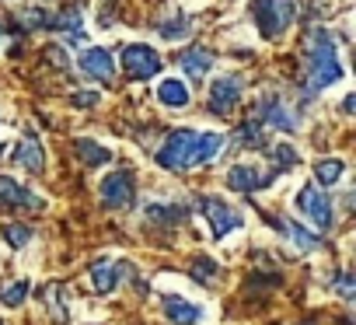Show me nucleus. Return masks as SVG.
<instances>
[{
  "instance_id": "9d476101",
  "label": "nucleus",
  "mask_w": 356,
  "mask_h": 325,
  "mask_svg": "<svg viewBox=\"0 0 356 325\" xmlns=\"http://www.w3.org/2000/svg\"><path fill=\"white\" fill-rule=\"evenodd\" d=\"M136 269H133V262H126V259H102V262H95L91 266V287L98 290V294H112L122 280H129Z\"/></svg>"
},
{
  "instance_id": "5701e85b",
  "label": "nucleus",
  "mask_w": 356,
  "mask_h": 325,
  "mask_svg": "<svg viewBox=\"0 0 356 325\" xmlns=\"http://www.w3.org/2000/svg\"><path fill=\"white\" fill-rule=\"evenodd\" d=\"M32 294V283L29 280H8V283H0V304H8V308H22Z\"/></svg>"
},
{
  "instance_id": "c85d7f7f",
  "label": "nucleus",
  "mask_w": 356,
  "mask_h": 325,
  "mask_svg": "<svg viewBox=\"0 0 356 325\" xmlns=\"http://www.w3.org/2000/svg\"><path fill=\"white\" fill-rule=\"evenodd\" d=\"M4 238L11 248H25L32 241V228L29 224H4Z\"/></svg>"
},
{
  "instance_id": "0eeeda50",
  "label": "nucleus",
  "mask_w": 356,
  "mask_h": 325,
  "mask_svg": "<svg viewBox=\"0 0 356 325\" xmlns=\"http://www.w3.org/2000/svg\"><path fill=\"white\" fill-rule=\"evenodd\" d=\"M255 116H259L262 126H273V129H280V133H297V129H300V116H297L280 95H262Z\"/></svg>"
},
{
  "instance_id": "9b49d317",
  "label": "nucleus",
  "mask_w": 356,
  "mask_h": 325,
  "mask_svg": "<svg viewBox=\"0 0 356 325\" xmlns=\"http://www.w3.org/2000/svg\"><path fill=\"white\" fill-rule=\"evenodd\" d=\"M0 207H8V210H42L46 200L35 196L32 189H25L18 179L0 175Z\"/></svg>"
},
{
  "instance_id": "6e6552de",
  "label": "nucleus",
  "mask_w": 356,
  "mask_h": 325,
  "mask_svg": "<svg viewBox=\"0 0 356 325\" xmlns=\"http://www.w3.org/2000/svg\"><path fill=\"white\" fill-rule=\"evenodd\" d=\"M241 95H245V81H241L238 74L217 77V81L210 84V112H213V116H231V112L238 109Z\"/></svg>"
},
{
  "instance_id": "412c9836",
  "label": "nucleus",
  "mask_w": 356,
  "mask_h": 325,
  "mask_svg": "<svg viewBox=\"0 0 356 325\" xmlns=\"http://www.w3.org/2000/svg\"><path fill=\"white\" fill-rule=\"evenodd\" d=\"M186 214H189L186 207H175V203H164V200L147 207V221L150 224H161V228H178V224L186 221Z\"/></svg>"
},
{
  "instance_id": "7ed1b4c3",
  "label": "nucleus",
  "mask_w": 356,
  "mask_h": 325,
  "mask_svg": "<svg viewBox=\"0 0 356 325\" xmlns=\"http://www.w3.org/2000/svg\"><path fill=\"white\" fill-rule=\"evenodd\" d=\"M297 11H300L297 0H255L252 4V18L262 39H283L297 22Z\"/></svg>"
},
{
  "instance_id": "f03ea898",
  "label": "nucleus",
  "mask_w": 356,
  "mask_h": 325,
  "mask_svg": "<svg viewBox=\"0 0 356 325\" xmlns=\"http://www.w3.org/2000/svg\"><path fill=\"white\" fill-rule=\"evenodd\" d=\"M346 67L335 53V39L328 29H311L307 35V60H304V98H318L328 84L342 81Z\"/></svg>"
},
{
  "instance_id": "aec40b11",
  "label": "nucleus",
  "mask_w": 356,
  "mask_h": 325,
  "mask_svg": "<svg viewBox=\"0 0 356 325\" xmlns=\"http://www.w3.org/2000/svg\"><path fill=\"white\" fill-rule=\"evenodd\" d=\"M53 29L63 32L67 42H84V15H81V8H77V4L63 8V11L53 18Z\"/></svg>"
},
{
  "instance_id": "c9c22d12",
  "label": "nucleus",
  "mask_w": 356,
  "mask_h": 325,
  "mask_svg": "<svg viewBox=\"0 0 356 325\" xmlns=\"http://www.w3.org/2000/svg\"><path fill=\"white\" fill-rule=\"evenodd\" d=\"M304 325H307V322H304Z\"/></svg>"
},
{
  "instance_id": "20e7f679",
  "label": "nucleus",
  "mask_w": 356,
  "mask_h": 325,
  "mask_svg": "<svg viewBox=\"0 0 356 325\" xmlns=\"http://www.w3.org/2000/svg\"><path fill=\"white\" fill-rule=\"evenodd\" d=\"M293 207L318 228V231H332L335 224V210H332V196L321 193L318 186H300L297 196H293Z\"/></svg>"
},
{
  "instance_id": "4468645a",
  "label": "nucleus",
  "mask_w": 356,
  "mask_h": 325,
  "mask_svg": "<svg viewBox=\"0 0 356 325\" xmlns=\"http://www.w3.org/2000/svg\"><path fill=\"white\" fill-rule=\"evenodd\" d=\"M161 311L171 325H196L203 322V308L196 301H186L178 294H161Z\"/></svg>"
},
{
  "instance_id": "a878e982",
  "label": "nucleus",
  "mask_w": 356,
  "mask_h": 325,
  "mask_svg": "<svg viewBox=\"0 0 356 325\" xmlns=\"http://www.w3.org/2000/svg\"><path fill=\"white\" fill-rule=\"evenodd\" d=\"M18 22H22V29H25V32H39V29H53V15H49L46 8H25V11L18 15Z\"/></svg>"
},
{
  "instance_id": "a211bd4d",
  "label": "nucleus",
  "mask_w": 356,
  "mask_h": 325,
  "mask_svg": "<svg viewBox=\"0 0 356 325\" xmlns=\"http://www.w3.org/2000/svg\"><path fill=\"white\" fill-rule=\"evenodd\" d=\"M74 154H77V161H81L84 168H105L108 161H112V150H108L105 143L91 140V136H81V140L74 143Z\"/></svg>"
},
{
  "instance_id": "2eb2a0df",
  "label": "nucleus",
  "mask_w": 356,
  "mask_h": 325,
  "mask_svg": "<svg viewBox=\"0 0 356 325\" xmlns=\"http://www.w3.org/2000/svg\"><path fill=\"white\" fill-rule=\"evenodd\" d=\"M11 161L22 168V172H29V175H42V168H46V154H42V143L29 133V136H22L18 143H15V150H11Z\"/></svg>"
},
{
  "instance_id": "f257e3e1",
  "label": "nucleus",
  "mask_w": 356,
  "mask_h": 325,
  "mask_svg": "<svg viewBox=\"0 0 356 325\" xmlns=\"http://www.w3.org/2000/svg\"><path fill=\"white\" fill-rule=\"evenodd\" d=\"M227 136L224 133H203V129H171L164 143L157 147L154 161L164 172H193L200 165H210L213 157H220Z\"/></svg>"
},
{
  "instance_id": "393cba45",
  "label": "nucleus",
  "mask_w": 356,
  "mask_h": 325,
  "mask_svg": "<svg viewBox=\"0 0 356 325\" xmlns=\"http://www.w3.org/2000/svg\"><path fill=\"white\" fill-rule=\"evenodd\" d=\"M342 172H346V165H342L339 157H325V161H318V165H314V182L332 189V186H339Z\"/></svg>"
},
{
  "instance_id": "b1692460",
  "label": "nucleus",
  "mask_w": 356,
  "mask_h": 325,
  "mask_svg": "<svg viewBox=\"0 0 356 325\" xmlns=\"http://www.w3.org/2000/svg\"><path fill=\"white\" fill-rule=\"evenodd\" d=\"M293 165H297V150L290 143H273V150H269V172H273V179L283 175Z\"/></svg>"
},
{
  "instance_id": "473e14b6",
  "label": "nucleus",
  "mask_w": 356,
  "mask_h": 325,
  "mask_svg": "<svg viewBox=\"0 0 356 325\" xmlns=\"http://www.w3.org/2000/svg\"><path fill=\"white\" fill-rule=\"evenodd\" d=\"M46 56H49L56 67H67V56H63V49H56V46H53V49H46Z\"/></svg>"
},
{
  "instance_id": "2f4dec72",
  "label": "nucleus",
  "mask_w": 356,
  "mask_h": 325,
  "mask_svg": "<svg viewBox=\"0 0 356 325\" xmlns=\"http://www.w3.org/2000/svg\"><path fill=\"white\" fill-rule=\"evenodd\" d=\"M98 98H102L98 91H81V95H74V105L77 109H91V105H98Z\"/></svg>"
},
{
  "instance_id": "bb28decb",
  "label": "nucleus",
  "mask_w": 356,
  "mask_h": 325,
  "mask_svg": "<svg viewBox=\"0 0 356 325\" xmlns=\"http://www.w3.org/2000/svg\"><path fill=\"white\" fill-rule=\"evenodd\" d=\"M238 140H241V147L262 150V147H266V126H262L259 119H248V122L238 129Z\"/></svg>"
},
{
  "instance_id": "7c9ffc66",
  "label": "nucleus",
  "mask_w": 356,
  "mask_h": 325,
  "mask_svg": "<svg viewBox=\"0 0 356 325\" xmlns=\"http://www.w3.org/2000/svg\"><path fill=\"white\" fill-rule=\"evenodd\" d=\"M332 287H335V294H342L346 301H353V297H356V287H353V273H339Z\"/></svg>"
},
{
  "instance_id": "f8f14e48",
  "label": "nucleus",
  "mask_w": 356,
  "mask_h": 325,
  "mask_svg": "<svg viewBox=\"0 0 356 325\" xmlns=\"http://www.w3.org/2000/svg\"><path fill=\"white\" fill-rule=\"evenodd\" d=\"M77 67H81L91 81H98V84H112V77H115V60H112V53L102 49V46L84 49V53L77 56Z\"/></svg>"
},
{
  "instance_id": "f704fd0d",
  "label": "nucleus",
  "mask_w": 356,
  "mask_h": 325,
  "mask_svg": "<svg viewBox=\"0 0 356 325\" xmlns=\"http://www.w3.org/2000/svg\"><path fill=\"white\" fill-rule=\"evenodd\" d=\"M0 325H4V322H0Z\"/></svg>"
},
{
  "instance_id": "4be33fe9",
  "label": "nucleus",
  "mask_w": 356,
  "mask_h": 325,
  "mask_svg": "<svg viewBox=\"0 0 356 325\" xmlns=\"http://www.w3.org/2000/svg\"><path fill=\"white\" fill-rule=\"evenodd\" d=\"M189 32H193V18H189V15H182V11H178L175 18H168V22H161V25H157V35H161V39H168V42L186 39Z\"/></svg>"
},
{
  "instance_id": "6ab92c4d",
  "label": "nucleus",
  "mask_w": 356,
  "mask_h": 325,
  "mask_svg": "<svg viewBox=\"0 0 356 325\" xmlns=\"http://www.w3.org/2000/svg\"><path fill=\"white\" fill-rule=\"evenodd\" d=\"M157 102L168 105V109H186L193 102V88L186 81H178V77H168L157 84Z\"/></svg>"
},
{
  "instance_id": "ddd939ff",
  "label": "nucleus",
  "mask_w": 356,
  "mask_h": 325,
  "mask_svg": "<svg viewBox=\"0 0 356 325\" xmlns=\"http://www.w3.org/2000/svg\"><path fill=\"white\" fill-rule=\"evenodd\" d=\"M273 182V172H262L259 165H231L227 168V186L234 193H259Z\"/></svg>"
},
{
  "instance_id": "c756f323",
  "label": "nucleus",
  "mask_w": 356,
  "mask_h": 325,
  "mask_svg": "<svg viewBox=\"0 0 356 325\" xmlns=\"http://www.w3.org/2000/svg\"><path fill=\"white\" fill-rule=\"evenodd\" d=\"M42 301H46V308H53V318L56 322H67V308L60 301V287H46L42 290Z\"/></svg>"
},
{
  "instance_id": "423d86ee",
  "label": "nucleus",
  "mask_w": 356,
  "mask_h": 325,
  "mask_svg": "<svg viewBox=\"0 0 356 325\" xmlns=\"http://www.w3.org/2000/svg\"><path fill=\"white\" fill-rule=\"evenodd\" d=\"M98 196L108 210H122L136 200V175L129 168H119V172H108L98 186Z\"/></svg>"
},
{
  "instance_id": "dca6fc26",
  "label": "nucleus",
  "mask_w": 356,
  "mask_h": 325,
  "mask_svg": "<svg viewBox=\"0 0 356 325\" xmlns=\"http://www.w3.org/2000/svg\"><path fill=\"white\" fill-rule=\"evenodd\" d=\"M273 224H276V231L300 252V255H311V252H318L321 248V238L318 235H311L307 228H300L297 221H290V217H273Z\"/></svg>"
},
{
  "instance_id": "72a5a7b5",
  "label": "nucleus",
  "mask_w": 356,
  "mask_h": 325,
  "mask_svg": "<svg viewBox=\"0 0 356 325\" xmlns=\"http://www.w3.org/2000/svg\"><path fill=\"white\" fill-rule=\"evenodd\" d=\"M0 46H4V29H0Z\"/></svg>"
},
{
  "instance_id": "f3484780",
  "label": "nucleus",
  "mask_w": 356,
  "mask_h": 325,
  "mask_svg": "<svg viewBox=\"0 0 356 325\" xmlns=\"http://www.w3.org/2000/svg\"><path fill=\"white\" fill-rule=\"evenodd\" d=\"M178 63H182V70H186L189 81H200V77H207L213 70L217 56L210 49H203V46H193V49H186L182 56H178Z\"/></svg>"
},
{
  "instance_id": "1a4fd4ad",
  "label": "nucleus",
  "mask_w": 356,
  "mask_h": 325,
  "mask_svg": "<svg viewBox=\"0 0 356 325\" xmlns=\"http://www.w3.org/2000/svg\"><path fill=\"white\" fill-rule=\"evenodd\" d=\"M122 70L133 81H150L161 70V56H157V49H150L143 42H133V46L122 49Z\"/></svg>"
},
{
  "instance_id": "cd10ccee",
  "label": "nucleus",
  "mask_w": 356,
  "mask_h": 325,
  "mask_svg": "<svg viewBox=\"0 0 356 325\" xmlns=\"http://www.w3.org/2000/svg\"><path fill=\"white\" fill-rule=\"evenodd\" d=\"M189 273H193V280L196 283H203V287H210L213 280H217V273H220V266L210 259V255H200L193 266H189Z\"/></svg>"
},
{
  "instance_id": "39448f33",
  "label": "nucleus",
  "mask_w": 356,
  "mask_h": 325,
  "mask_svg": "<svg viewBox=\"0 0 356 325\" xmlns=\"http://www.w3.org/2000/svg\"><path fill=\"white\" fill-rule=\"evenodd\" d=\"M196 207H200V214L207 217L210 235H213L217 241H220V238H227L231 231L245 228V217H241L234 207H227L224 200H217V196H200V200H196Z\"/></svg>"
}]
</instances>
